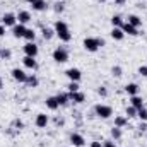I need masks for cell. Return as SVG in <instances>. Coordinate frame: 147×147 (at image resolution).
Segmentation results:
<instances>
[{"label": "cell", "mask_w": 147, "mask_h": 147, "mask_svg": "<svg viewBox=\"0 0 147 147\" xmlns=\"http://www.w3.org/2000/svg\"><path fill=\"white\" fill-rule=\"evenodd\" d=\"M130 106H134L135 110H140L144 108V99L137 94V96H130Z\"/></svg>", "instance_id": "14"}, {"label": "cell", "mask_w": 147, "mask_h": 147, "mask_svg": "<svg viewBox=\"0 0 147 147\" xmlns=\"http://www.w3.org/2000/svg\"><path fill=\"white\" fill-rule=\"evenodd\" d=\"M3 34H5V26H3V24H0V38L3 36Z\"/></svg>", "instance_id": "41"}, {"label": "cell", "mask_w": 147, "mask_h": 147, "mask_svg": "<svg viewBox=\"0 0 147 147\" xmlns=\"http://www.w3.org/2000/svg\"><path fill=\"white\" fill-rule=\"evenodd\" d=\"M111 26H113V28H121V26H123L121 16H113V17H111Z\"/></svg>", "instance_id": "26"}, {"label": "cell", "mask_w": 147, "mask_h": 147, "mask_svg": "<svg viewBox=\"0 0 147 147\" xmlns=\"http://www.w3.org/2000/svg\"><path fill=\"white\" fill-rule=\"evenodd\" d=\"M26 84H28V87H38V86H39V79H38L34 74H28Z\"/></svg>", "instance_id": "23"}, {"label": "cell", "mask_w": 147, "mask_h": 147, "mask_svg": "<svg viewBox=\"0 0 147 147\" xmlns=\"http://www.w3.org/2000/svg\"><path fill=\"white\" fill-rule=\"evenodd\" d=\"M79 89H80V87H79V82H72V80H70V84L67 86V91H69V92H75V91H79Z\"/></svg>", "instance_id": "33"}, {"label": "cell", "mask_w": 147, "mask_h": 147, "mask_svg": "<svg viewBox=\"0 0 147 147\" xmlns=\"http://www.w3.org/2000/svg\"><path fill=\"white\" fill-rule=\"evenodd\" d=\"M82 45H84V48H86L87 51L96 53L101 46H105V39H103V38H91V36H89V38H86V39H84V43H82Z\"/></svg>", "instance_id": "2"}, {"label": "cell", "mask_w": 147, "mask_h": 147, "mask_svg": "<svg viewBox=\"0 0 147 147\" xmlns=\"http://www.w3.org/2000/svg\"><path fill=\"white\" fill-rule=\"evenodd\" d=\"M53 10H55L57 14H62V12L65 10V3H63V2H55V3H53Z\"/></svg>", "instance_id": "29"}, {"label": "cell", "mask_w": 147, "mask_h": 147, "mask_svg": "<svg viewBox=\"0 0 147 147\" xmlns=\"http://www.w3.org/2000/svg\"><path fill=\"white\" fill-rule=\"evenodd\" d=\"M94 113L99 116V118H110L111 115H113V108L108 106V105H96L94 106Z\"/></svg>", "instance_id": "4"}, {"label": "cell", "mask_w": 147, "mask_h": 147, "mask_svg": "<svg viewBox=\"0 0 147 147\" xmlns=\"http://www.w3.org/2000/svg\"><path fill=\"white\" fill-rule=\"evenodd\" d=\"M10 57H12V51H10L9 48H0V58L7 60V58H10Z\"/></svg>", "instance_id": "30"}, {"label": "cell", "mask_w": 147, "mask_h": 147, "mask_svg": "<svg viewBox=\"0 0 147 147\" xmlns=\"http://www.w3.org/2000/svg\"><path fill=\"white\" fill-rule=\"evenodd\" d=\"M48 121H50V118H48V115H46V113H38V115H36L34 123H36L38 128H45V127L48 125Z\"/></svg>", "instance_id": "9"}, {"label": "cell", "mask_w": 147, "mask_h": 147, "mask_svg": "<svg viewBox=\"0 0 147 147\" xmlns=\"http://www.w3.org/2000/svg\"><path fill=\"white\" fill-rule=\"evenodd\" d=\"M31 5H33V10H36V12H45V10L48 9L46 0H36V2L31 3Z\"/></svg>", "instance_id": "20"}, {"label": "cell", "mask_w": 147, "mask_h": 147, "mask_svg": "<svg viewBox=\"0 0 147 147\" xmlns=\"http://www.w3.org/2000/svg\"><path fill=\"white\" fill-rule=\"evenodd\" d=\"M139 128H140V132H146V130H147V121H142Z\"/></svg>", "instance_id": "39"}, {"label": "cell", "mask_w": 147, "mask_h": 147, "mask_svg": "<svg viewBox=\"0 0 147 147\" xmlns=\"http://www.w3.org/2000/svg\"><path fill=\"white\" fill-rule=\"evenodd\" d=\"M55 123H57V125H63V120H62V118H57Z\"/></svg>", "instance_id": "42"}, {"label": "cell", "mask_w": 147, "mask_h": 147, "mask_svg": "<svg viewBox=\"0 0 147 147\" xmlns=\"http://www.w3.org/2000/svg\"><path fill=\"white\" fill-rule=\"evenodd\" d=\"M91 147H103V144L99 140H94V142H91Z\"/></svg>", "instance_id": "40"}, {"label": "cell", "mask_w": 147, "mask_h": 147, "mask_svg": "<svg viewBox=\"0 0 147 147\" xmlns=\"http://www.w3.org/2000/svg\"><path fill=\"white\" fill-rule=\"evenodd\" d=\"M69 94H70V101H72V103H75V105H80V103H84V99H86L84 92H80V91L69 92Z\"/></svg>", "instance_id": "15"}, {"label": "cell", "mask_w": 147, "mask_h": 147, "mask_svg": "<svg viewBox=\"0 0 147 147\" xmlns=\"http://www.w3.org/2000/svg\"><path fill=\"white\" fill-rule=\"evenodd\" d=\"M53 60L57 63H65L69 60V50L65 46H58L55 51H53Z\"/></svg>", "instance_id": "3"}, {"label": "cell", "mask_w": 147, "mask_h": 147, "mask_svg": "<svg viewBox=\"0 0 147 147\" xmlns=\"http://www.w3.org/2000/svg\"><path fill=\"white\" fill-rule=\"evenodd\" d=\"M121 29H123V33H125V34H128V36H137V34H139V29H137V28H134V26H132V24H128V22H123Z\"/></svg>", "instance_id": "13"}, {"label": "cell", "mask_w": 147, "mask_h": 147, "mask_svg": "<svg viewBox=\"0 0 147 147\" xmlns=\"http://www.w3.org/2000/svg\"><path fill=\"white\" fill-rule=\"evenodd\" d=\"M115 3H116V5H123V3H125V0H115Z\"/></svg>", "instance_id": "43"}, {"label": "cell", "mask_w": 147, "mask_h": 147, "mask_svg": "<svg viewBox=\"0 0 147 147\" xmlns=\"http://www.w3.org/2000/svg\"><path fill=\"white\" fill-rule=\"evenodd\" d=\"M3 87V82H2V77H0V89Z\"/></svg>", "instance_id": "44"}, {"label": "cell", "mask_w": 147, "mask_h": 147, "mask_svg": "<svg viewBox=\"0 0 147 147\" xmlns=\"http://www.w3.org/2000/svg\"><path fill=\"white\" fill-rule=\"evenodd\" d=\"M2 24H3L5 28H14V26L17 24V16L12 14V12L3 14V16H2Z\"/></svg>", "instance_id": "5"}, {"label": "cell", "mask_w": 147, "mask_h": 147, "mask_svg": "<svg viewBox=\"0 0 147 147\" xmlns=\"http://www.w3.org/2000/svg\"><path fill=\"white\" fill-rule=\"evenodd\" d=\"M57 101H58L60 106H67L69 101H70V94L69 92H58L57 94Z\"/></svg>", "instance_id": "17"}, {"label": "cell", "mask_w": 147, "mask_h": 147, "mask_svg": "<svg viewBox=\"0 0 147 147\" xmlns=\"http://www.w3.org/2000/svg\"><path fill=\"white\" fill-rule=\"evenodd\" d=\"M139 89H140V87H139L135 82H130V84L125 86V92H127L128 96H137V94H139Z\"/></svg>", "instance_id": "16"}, {"label": "cell", "mask_w": 147, "mask_h": 147, "mask_svg": "<svg viewBox=\"0 0 147 147\" xmlns=\"http://www.w3.org/2000/svg\"><path fill=\"white\" fill-rule=\"evenodd\" d=\"M26 2H29V3H34V2H36V0H26Z\"/></svg>", "instance_id": "45"}, {"label": "cell", "mask_w": 147, "mask_h": 147, "mask_svg": "<svg viewBox=\"0 0 147 147\" xmlns=\"http://www.w3.org/2000/svg\"><path fill=\"white\" fill-rule=\"evenodd\" d=\"M98 2H106V0H98Z\"/></svg>", "instance_id": "46"}, {"label": "cell", "mask_w": 147, "mask_h": 147, "mask_svg": "<svg viewBox=\"0 0 147 147\" xmlns=\"http://www.w3.org/2000/svg\"><path fill=\"white\" fill-rule=\"evenodd\" d=\"M46 108L51 111L58 110L60 108V105H58V101H57V96H50V98H46Z\"/></svg>", "instance_id": "18"}, {"label": "cell", "mask_w": 147, "mask_h": 147, "mask_svg": "<svg viewBox=\"0 0 147 147\" xmlns=\"http://www.w3.org/2000/svg\"><path fill=\"white\" fill-rule=\"evenodd\" d=\"M137 116L140 118V121H147V108H140V110H137Z\"/></svg>", "instance_id": "31"}, {"label": "cell", "mask_w": 147, "mask_h": 147, "mask_svg": "<svg viewBox=\"0 0 147 147\" xmlns=\"http://www.w3.org/2000/svg\"><path fill=\"white\" fill-rule=\"evenodd\" d=\"M110 34H111V38H113V39H116V41H121V39L125 38V33H123V29H121V28H113Z\"/></svg>", "instance_id": "21"}, {"label": "cell", "mask_w": 147, "mask_h": 147, "mask_svg": "<svg viewBox=\"0 0 147 147\" xmlns=\"http://www.w3.org/2000/svg\"><path fill=\"white\" fill-rule=\"evenodd\" d=\"M41 33H43V38H45L46 41H50L51 38L55 36V29H51V28H43Z\"/></svg>", "instance_id": "25"}, {"label": "cell", "mask_w": 147, "mask_h": 147, "mask_svg": "<svg viewBox=\"0 0 147 147\" xmlns=\"http://www.w3.org/2000/svg\"><path fill=\"white\" fill-rule=\"evenodd\" d=\"M14 127H16V130H22V127H24V123H22L21 120H16V121H14Z\"/></svg>", "instance_id": "36"}, {"label": "cell", "mask_w": 147, "mask_h": 147, "mask_svg": "<svg viewBox=\"0 0 147 147\" xmlns=\"http://www.w3.org/2000/svg\"><path fill=\"white\" fill-rule=\"evenodd\" d=\"M38 51H39V48H38V45L34 41H28L26 45H24V53H26V57H33V58H36Z\"/></svg>", "instance_id": "7"}, {"label": "cell", "mask_w": 147, "mask_h": 147, "mask_svg": "<svg viewBox=\"0 0 147 147\" xmlns=\"http://www.w3.org/2000/svg\"><path fill=\"white\" fill-rule=\"evenodd\" d=\"M24 39H28V41H34V39H36V31H34V29H26V33H24Z\"/></svg>", "instance_id": "28"}, {"label": "cell", "mask_w": 147, "mask_h": 147, "mask_svg": "<svg viewBox=\"0 0 147 147\" xmlns=\"http://www.w3.org/2000/svg\"><path fill=\"white\" fill-rule=\"evenodd\" d=\"M22 63H24V67H28V69H31V70H36L38 69V62L33 57H24V58H22Z\"/></svg>", "instance_id": "19"}, {"label": "cell", "mask_w": 147, "mask_h": 147, "mask_svg": "<svg viewBox=\"0 0 147 147\" xmlns=\"http://www.w3.org/2000/svg\"><path fill=\"white\" fill-rule=\"evenodd\" d=\"M26 29H28V28H26L24 24H16V26L12 28V34H14V38H17V39H19V38H24Z\"/></svg>", "instance_id": "12"}, {"label": "cell", "mask_w": 147, "mask_h": 147, "mask_svg": "<svg viewBox=\"0 0 147 147\" xmlns=\"http://www.w3.org/2000/svg\"><path fill=\"white\" fill-rule=\"evenodd\" d=\"M53 29H55V34L60 38V41H63V43H69V41L72 39V33H70V29H69V24H67L65 21H57Z\"/></svg>", "instance_id": "1"}, {"label": "cell", "mask_w": 147, "mask_h": 147, "mask_svg": "<svg viewBox=\"0 0 147 147\" xmlns=\"http://www.w3.org/2000/svg\"><path fill=\"white\" fill-rule=\"evenodd\" d=\"M70 144H72L74 147H84L86 146V139H84L80 134H75V132H74L72 135H70Z\"/></svg>", "instance_id": "10"}, {"label": "cell", "mask_w": 147, "mask_h": 147, "mask_svg": "<svg viewBox=\"0 0 147 147\" xmlns=\"http://www.w3.org/2000/svg\"><path fill=\"white\" fill-rule=\"evenodd\" d=\"M146 77H147V75H146Z\"/></svg>", "instance_id": "47"}, {"label": "cell", "mask_w": 147, "mask_h": 147, "mask_svg": "<svg viewBox=\"0 0 147 147\" xmlns=\"http://www.w3.org/2000/svg\"><path fill=\"white\" fill-rule=\"evenodd\" d=\"M139 74H140V75H147V65L139 67Z\"/></svg>", "instance_id": "38"}, {"label": "cell", "mask_w": 147, "mask_h": 147, "mask_svg": "<svg viewBox=\"0 0 147 147\" xmlns=\"http://www.w3.org/2000/svg\"><path fill=\"white\" fill-rule=\"evenodd\" d=\"M29 21H33V17H31V14H29L28 10H21V12L17 14V22H19V24H24V26H26Z\"/></svg>", "instance_id": "11"}, {"label": "cell", "mask_w": 147, "mask_h": 147, "mask_svg": "<svg viewBox=\"0 0 147 147\" xmlns=\"http://www.w3.org/2000/svg\"><path fill=\"white\" fill-rule=\"evenodd\" d=\"M111 139L113 140H120L121 139V128H118V127L113 125V128H111Z\"/></svg>", "instance_id": "27"}, {"label": "cell", "mask_w": 147, "mask_h": 147, "mask_svg": "<svg viewBox=\"0 0 147 147\" xmlns=\"http://www.w3.org/2000/svg\"><path fill=\"white\" fill-rule=\"evenodd\" d=\"M98 94L103 96V98H106V96H108V89H106L105 86H101V87H98Z\"/></svg>", "instance_id": "34"}, {"label": "cell", "mask_w": 147, "mask_h": 147, "mask_svg": "<svg viewBox=\"0 0 147 147\" xmlns=\"http://www.w3.org/2000/svg\"><path fill=\"white\" fill-rule=\"evenodd\" d=\"M12 79L16 80V82H21V84H26V79H28V74L24 72L22 69H19V67H16V69H12Z\"/></svg>", "instance_id": "6"}, {"label": "cell", "mask_w": 147, "mask_h": 147, "mask_svg": "<svg viewBox=\"0 0 147 147\" xmlns=\"http://www.w3.org/2000/svg\"><path fill=\"white\" fill-rule=\"evenodd\" d=\"M65 75H67L72 82H79V80L82 79V72H80L79 69H75V67H72V69H67Z\"/></svg>", "instance_id": "8"}, {"label": "cell", "mask_w": 147, "mask_h": 147, "mask_svg": "<svg viewBox=\"0 0 147 147\" xmlns=\"http://www.w3.org/2000/svg\"><path fill=\"white\" fill-rule=\"evenodd\" d=\"M127 22H128V24H132V26H134V28H137V29L142 26V19H140L139 16H135V14L128 16V21H127Z\"/></svg>", "instance_id": "22"}, {"label": "cell", "mask_w": 147, "mask_h": 147, "mask_svg": "<svg viewBox=\"0 0 147 147\" xmlns=\"http://www.w3.org/2000/svg\"><path fill=\"white\" fill-rule=\"evenodd\" d=\"M103 147H116V144H115V140H105Z\"/></svg>", "instance_id": "37"}, {"label": "cell", "mask_w": 147, "mask_h": 147, "mask_svg": "<svg viewBox=\"0 0 147 147\" xmlns=\"http://www.w3.org/2000/svg\"><path fill=\"white\" fill-rule=\"evenodd\" d=\"M125 115H127L128 118H134V116H137V110H135L134 106H127V110H125Z\"/></svg>", "instance_id": "32"}, {"label": "cell", "mask_w": 147, "mask_h": 147, "mask_svg": "<svg viewBox=\"0 0 147 147\" xmlns=\"http://www.w3.org/2000/svg\"><path fill=\"white\" fill-rule=\"evenodd\" d=\"M111 74H113L115 77H120V75H121V67H118V65H115V67L111 69Z\"/></svg>", "instance_id": "35"}, {"label": "cell", "mask_w": 147, "mask_h": 147, "mask_svg": "<svg viewBox=\"0 0 147 147\" xmlns=\"http://www.w3.org/2000/svg\"><path fill=\"white\" fill-rule=\"evenodd\" d=\"M127 123H128L127 116H115V127H118V128H123Z\"/></svg>", "instance_id": "24"}]
</instances>
